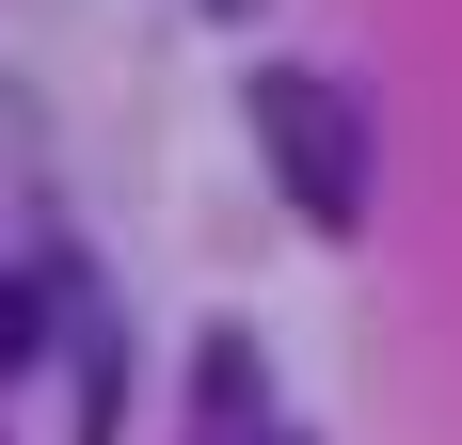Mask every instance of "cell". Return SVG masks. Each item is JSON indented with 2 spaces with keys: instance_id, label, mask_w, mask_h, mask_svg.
Instances as JSON below:
<instances>
[{
  "instance_id": "6da1fadb",
  "label": "cell",
  "mask_w": 462,
  "mask_h": 445,
  "mask_svg": "<svg viewBox=\"0 0 462 445\" xmlns=\"http://www.w3.org/2000/svg\"><path fill=\"white\" fill-rule=\"evenodd\" d=\"M239 112H255V143H272L303 222H367V95H335L319 64H255Z\"/></svg>"
},
{
  "instance_id": "7a4b0ae2",
  "label": "cell",
  "mask_w": 462,
  "mask_h": 445,
  "mask_svg": "<svg viewBox=\"0 0 462 445\" xmlns=\"http://www.w3.org/2000/svg\"><path fill=\"white\" fill-rule=\"evenodd\" d=\"M32 334H48V303H32V286H0V382L32 366Z\"/></svg>"
}]
</instances>
